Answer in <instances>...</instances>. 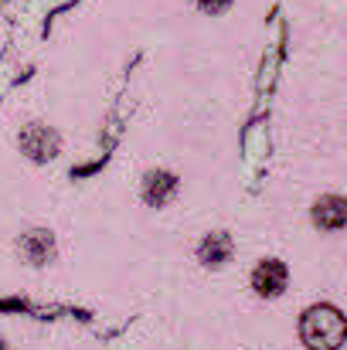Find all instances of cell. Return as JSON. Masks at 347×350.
Returning <instances> with one entry per match:
<instances>
[{"mask_svg": "<svg viewBox=\"0 0 347 350\" xmlns=\"http://www.w3.org/2000/svg\"><path fill=\"white\" fill-rule=\"evenodd\" d=\"M344 317L341 310L334 306H313L303 313V323H300V337L310 350H337L344 344Z\"/></svg>", "mask_w": 347, "mask_h": 350, "instance_id": "cell-1", "label": "cell"}, {"mask_svg": "<svg viewBox=\"0 0 347 350\" xmlns=\"http://www.w3.org/2000/svg\"><path fill=\"white\" fill-rule=\"evenodd\" d=\"M252 289H255L259 296H279V293L286 289V265L276 262V258L259 262L255 272H252Z\"/></svg>", "mask_w": 347, "mask_h": 350, "instance_id": "cell-2", "label": "cell"}, {"mask_svg": "<svg viewBox=\"0 0 347 350\" xmlns=\"http://www.w3.org/2000/svg\"><path fill=\"white\" fill-rule=\"evenodd\" d=\"M21 150L31 153L34 160H51L58 153V136L48 126H27L21 133Z\"/></svg>", "mask_w": 347, "mask_h": 350, "instance_id": "cell-3", "label": "cell"}, {"mask_svg": "<svg viewBox=\"0 0 347 350\" xmlns=\"http://www.w3.org/2000/svg\"><path fill=\"white\" fill-rule=\"evenodd\" d=\"M174 191H177V177L174 174H150L146 180H143V201L146 204H153V208H160V204H167L170 198H174Z\"/></svg>", "mask_w": 347, "mask_h": 350, "instance_id": "cell-4", "label": "cell"}, {"mask_svg": "<svg viewBox=\"0 0 347 350\" xmlns=\"http://www.w3.org/2000/svg\"><path fill=\"white\" fill-rule=\"evenodd\" d=\"M344 218H347L344 198H324V201H317V208H313V221H317L320 228L337 232V228H344Z\"/></svg>", "mask_w": 347, "mask_h": 350, "instance_id": "cell-5", "label": "cell"}, {"mask_svg": "<svg viewBox=\"0 0 347 350\" xmlns=\"http://www.w3.org/2000/svg\"><path fill=\"white\" fill-rule=\"evenodd\" d=\"M198 255H201V262L205 265H222V262H229L231 255V238L229 234H208L205 241H201V248H198Z\"/></svg>", "mask_w": 347, "mask_h": 350, "instance_id": "cell-6", "label": "cell"}, {"mask_svg": "<svg viewBox=\"0 0 347 350\" xmlns=\"http://www.w3.org/2000/svg\"><path fill=\"white\" fill-rule=\"evenodd\" d=\"M21 252H24V255H27V262H34V265L48 262V258H51V252H55L51 234L48 232H31L24 241H21Z\"/></svg>", "mask_w": 347, "mask_h": 350, "instance_id": "cell-7", "label": "cell"}, {"mask_svg": "<svg viewBox=\"0 0 347 350\" xmlns=\"http://www.w3.org/2000/svg\"><path fill=\"white\" fill-rule=\"evenodd\" d=\"M198 3H201L205 10H211V14H218V10H225V7H229L231 0H198Z\"/></svg>", "mask_w": 347, "mask_h": 350, "instance_id": "cell-8", "label": "cell"}, {"mask_svg": "<svg viewBox=\"0 0 347 350\" xmlns=\"http://www.w3.org/2000/svg\"><path fill=\"white\" fill-rule=\"evenodd\" d=\"M0 350H7V347H3V344H0Z\"/></svg>", "mask_w": 347, "mask_h": 350, "instance_id": "cell-9", "label": "cell"}]
</instances>
